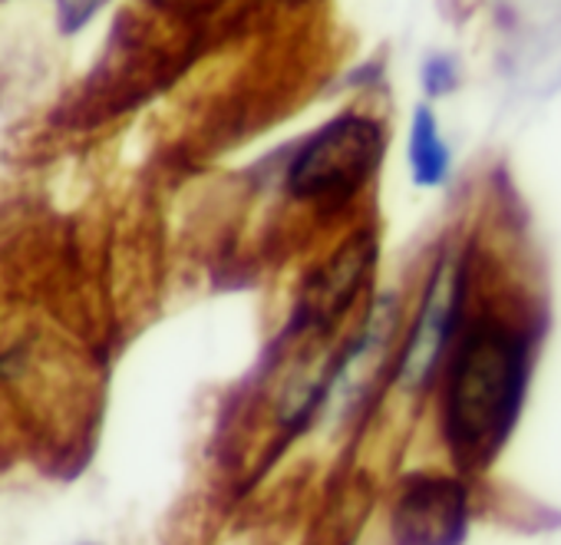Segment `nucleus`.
Wrapping results in <instances>:
<instances>
[{
	"mask_svg": "<svg viewBox=\"0 0 561 545\" xmlns=\"http://www.w3.org/2000/svg\"><path fill=\"white\" fill-rule=\"evenodd\" d=\"M538 325L508 308L469 311L439 377L436 427L462 476L485 473L508 446L531 390Z\"/></svg>",
	"mask_w": 561,
	"mask_h": 545,
	"instance_id": "f257e3e1",
	"label": "nucleus"
},
{
	"mask_svg": "<svg viewBox=\"0 0 561 545\" xmlns=\"http://www.w3.org/2000/svg\"><path fill=\"white\" fill-rule=\"evenodd\" d=\"M387 159V126L370 113H341L318 126L288 159L285 189L295 202L341 208L354 202Z\"/></svg>",
	"mask_w": 561,
	"mask_h": 545,
	"instance_id": "f03ea898",
	"label": "nucleus"
},
{
	"mask_svg": "<svg viewBox=\"0 0 561 545\" xmlns=\"http://www.w3.org/2000/svg\"><path fill=\"white\" fill-rule=\"evenodd\" d=\"M469 258L443 254L423 285V298L397 344L393 387L420 397L436 387V377L469 318Z\"/></svg>",
	"mask_w": 561,
	"mask_h": 545,
	"instance_id": "7ed1b4c3",
	"label": "nucleus"
},
{
	"mask_svg": "<svg viewBox=\"0 0 561 545\" xmlns=\"http://www.w3.org/2000/svg\"><path fill=\"white\" fill-rule=\"evenodd\" d=\"M472 525L469 476L456 469H413L390 506L393 545H462Z\"/></svg>",
	"mask_w": 561,
	"mask_h": 545,
	"instance_id": "20e7f679",
	"label": "nucleus"
},
{
	"mask_svg": "<svg viewBox=\"0 0 561 545\" xmlns=\"http://www.w3.org/2000/svg\"><path fill=\"white\" fill-rule=\"evenodd\" d=\"M377 268V238L370 231L351 235L324 264H318L314 279L305 285L298 321L311 331L337 325L364 295Z\"/></svg>",
	"mask_w": 561,
	"mask_h": 545,
	"instance_id": "39448f33",
	"label": "nucleus"
},
{
	"mask_svg": "<svg viewBox=\"0 0 561 545\" xmlns=\"http://www.w3.org/2000/svg\"><path fill=\"white\" fill-rule=\"evenodd\" d=\"M407 162H410V179L416 189H443L453 172V149L430 103H420L410 116Z\"/></svg>",
	"mask_w": 561,
	"mask_h": 545,
	"instance_id": "423d86ee",
	"label": "nucleus"
},
{
	"mask_svg": "<svg viewBox=\"0 0 561 545\" xmlns=\"http://www.w3.org/2000/svg\"><path fill=\"white\" fill-rule=\"evenodd\" d=\"M106 8H110V0H54L57 31H60L64 37H77V34H83Z\"/></svg>",
	"mask_w": 561,
	"mask_h": 545,
	"instance_id": "0eeeda50",
	"label": "nucleus"
},
{
	"mask_svg": "<svg viewBox=\"0 0 561 545\" xmlns=\"http://www.w3.org/2000/svg\"><path fill=\"white\" fill-rule=\"evenodd\" d=\"M420 83H423V93L426 96H446L456 90L459 83V73H456V64L453 57H443V54H433L430 60H423V70H420Z\"/></svg>",
	"mask_w": 561,
	"mask_h": 545,
	"instance_id": "6e6552de",
	"label": "nucleus"
},
{
	"mask_svg": "<svg viewBox=\"0 0 561 545\" xmlns=\"http://www.w3.org/2000/svg\"><path fill=\"white\" fill-rule=\"evenodd\" d=\"M182 4H211V0H182Z\"/></svg>",
	"mask_w": 561,
	"mask_h": 545,
	"instance_id": "1a4fd4ad",
	"label": "nucleus"
}]
</instances>
